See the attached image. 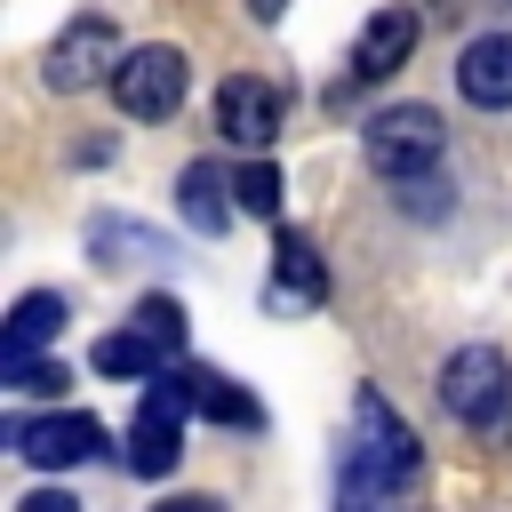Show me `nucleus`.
Wrapping results in <instances>:
<instances>
[{
	"instance_id": "13",
	"label": "nucleus",
	"mask_w": 512,
	"mask_h": 512,
	"mask_svg": "<svg viewBox=\"0 0 512 512\" xmlns=\"http://www.w3.org/2000/svg\"><path fill=\"white\" fill-rule=\"evenodd\" d=\"M224 192H232V176H224V168H208V160H192V168L176 176V208L192 216V232H224V224H232V208H240V200H224Z\"/></svg>"
},
{
	"instance_id": "17",
	"label": "nucleus",
	"mask_w": 512,
	"mask_h": 512,
	"mask_svg": "<svg viewBox=\"0 0 512 512\" xmlns=\"http://www.w3.org/2000/svg\"><path fill=\"white\" fill-rule=\"evenodd\" d=\"M8 384H16L24 400H56V392L72 384V368H64V360H40V352H32V360H8Z\"/></svg>"
},
{
	"instance_id": "8",
	"label": "nucleus",
	"mask_w": 512,
	"mask_h": 512,
	"mask_svg": "<svg viewBox=\"0 0 512 512\" xmlns=\"http://www.w3.org/2000/svg\"><path fill=\"white\" fill-rule=\"evenodd\" d=\"M176 408H184V384L168 376L152 400H144V416L128 424V472H144V480H160L168 464H176Z\"/></svg>"
},
{
	"instance_id": "15",
	"label": "nucleus",
	"mask_w": 512,
	"mask_h": 512,
	"mask_svg": "<svg viewBox=\"0 0 512 512\" xmlns=\"http://www.w3.org/2000/svg\"><path fill=\"white\" fill-rule=\"evenodd\" d=\"M160 352H168V344H160V336H144V328L128 320V328H112V336L96 344V368H104V376H128V384H136V376H152V368H160Z\"/></svg>"
},
{
	"instance_id": "10",
	"label": "nucleus",
	"mask_w": 512,
	"mask_h": 512,
	"mask_svg": "<svg viewBox=\"0 0 512 512\" xmlns=\"http://www.w3.org/2000/svg\"><path fill=\"white\" fill-rule=\"evenodd\" d=\"M456 88H464L472 104L504 112V104H512V32H480V40L456 56Z\"/></svg>"
},
{
	"instance_id": "14",
	"label": "nucleus",
	"mask_w": 512,
	"mask_h": 512,
	"mask_svg": "<svg viewBox=\"0 0 512 512\" xmlns=\"http://www.w3.org/2000/svg\"><path fill=\"white\" fill-rule=\"evenodd\" d=\"M176 384H184V408H200L216 424H264V408L248 392H232V376H216V368H176Z\"/></svg>"
},
{
	"instance_id": "6",
	"label": "nucleus",
	"mask_w": 512,
	"mask_h": 512,
	"mask_svg": "<svg viewBox=\"0 0 512 512\" xmlns=\"http://www.w3.org/2000/svg\"><path fill=\"white\" fill-rule=\"evenodd\" d=\"M120 32H112V16H72L64 24V40L48 48V88L56 96H80V88H96V80H112L120 72Z\"/></svg>"
},
{
	"instance_id": "18",
	"label": "nucleus",
	"mask_w": 512,
	"mask_h": 512,
	"mask_svg": "<svg viewBox=\"0 0 512 512\" xmlns=\"http://www.w3.org/2000/svg\"><path fill=\"white\" fill-rule=\"evenodd\" d=\"M128 320H136V328H144V336H160V344H168V352H176V344H184V312H176V296H144V304H136V312H128Z\"/></svg>"
},
{
	"instance_id": "5",
	"label": "nucleus",
	"mask_w": 512,
	"mask_h": 512,
	"mask_svg": "<svg viewBox=\"0 0 512 512\" xmlns=\"http://www.w3.org/2000/svg\"><path fill=\"white\" fill-rule=\"evenodd\" d=\"M112 96H120V112H128V120H168V112L184 104V56H176L168 40L128 48V56H120V72H112Z\"/></svg>"
},
{
	"instance_id": "1",
	"label": "nucleus",
	"mask_w": 512,
	"mask_h": 512,
	"mask_svg": "<svg viewBox=\"0 0 512 512\" xmlns=\"http://www.w3.org/2000/svg\"><path fill=\"white\" fill-rule=\"evenodd\" d=\"M408 480H416V432H408L376 392H360V400H352V448H344V504L400 496Z\"/></svg>"
},
{
	"instance_id": "12",
	"label": "nucleus",
	"mask_w": 512,
	"mask_h": 512,
	"mask_svg": "<svg viewBox=\"0 0 512 512\" xmlns=\"http://www.w3.org/2000/svg\"><path fill=\"white\" fill-rule=\"evenodd\" d=\"M64 320H72V304H64L56 288L16 296V304H8V328H0V360H32L48 336H64Z\"/></svg>"
},
{
	"instance_id": "4",
	"label": "nucleus",
	"mask_w": 512,
	"mask_h": 512,
	"mask_svg": "<svg viewBox=\"0 0 512 512\" xmlns=\"http://www.w3.org/2000/svg\"><path fill=\"white\" fill-rule=\"evenodd\" d=\"M8 448L32 464V472H72L104 448V424L80 416V408H56V416H8Z\"/></svg>"
},
{
	"instance_id": "11",
	"label": "nucleus",
	"mask_w": 512,
	"mask_h": 512,
	"mask_svg": "<svg viewBox=\"0 0 512 512\" xmlns=\"http://www.w3.org/2000/svg\"><path fill=\"white\" fill-rule=\"evenodd\" d=\"M408 48H416V16H408V8L368 16V24H360V40H352V80H384V72H400V64H408Z\"/></svg>"
},
{
	"instance_id": "9",
	"label": "nucleus",
	"mask_w": 512,
	"mask_h": 512,
	"mask_svg": "<svg viewBox=\"0 0 512 512\" xmlns=\"http://www.w3.org/2000/svg\"><path fill=\"white\" fill-rule=\"evenodd\" d=\"M320 296H328V272H320L312 240H304V232H280V248H272V288H264V304H272V312H304V304H320Z\"/></svg>"
},
{
	"instance_id": "19",
	"label": "nucleus",
	"mask_w": 512,
	"mask_h": 512,
	"mask_svg": "<svg viewBox=\"0 0 512 512\" xmlns=\"http://www.w3.org/2000/svg\"><path fill=\"white\" fill-rule=\"evenodd\" d=\"M280 8H288V0H248V16H256V24H280Z\"/></svg>"
},
{
	"instance_id": "7",
	"label": "nucleus",
	"mask_w": 512,
	"mask_h": 512,
	"mask_svg": "<svg viewBox=\"0 0 512 512\" xmlns=\"http://www.w3.org/2000/svg\"><path fill=\"white\" fill-rule=\"evenodd\" d=\"M216 136L224 144H240V152H264L272 136H280V88L272 80H224L216 88Z\"/></svg>"
},
{
	"instance_id": "16",
	"label": "nucleus",
	"mask_w": 512,
	"mask_h": 512,
	"mask_svg": "<svg viewBox=\"0 0 512 512\" xmlns=\"http://www.w3.org/2000/svg\"><path fill=\"white\" fill-rule=\"evenodd\" d=\"M232 200H240L248 216H280V168H272V160H248V168L232 176Z\"/></svg>"
},
{
	"instance_id": "3",
	"label": "nucleus",
	"mask_w": 512,
	"mask_h": 512,
	"mask_svg": "<svg viewBox=\"0 0 512 512\" xmlns=\"http://www.w3.org/2000/svg\"><path fill=\"white\" fill-rule=\"evenodd\" d=\"M440 112L432 104H384L376 120H368V160L384 168V176H424V168H440Z\"/></svg>"
},
{
	"instance_id": "2",
	"label": "nucleus",
	"mask_w": 512,
	"mask_h": 512,
	"mask_svg": "<svg viewBox=\"0 0 512 512\" xmlns=\"http://www.w3.org/2000/svg\"><path fill=\"white\" fill-rule=\"evenodd\" d=\"M440 408L472 432H504L512 424V360L496 344H464L440 360Z\"/></svg>"
}]
</instances>
